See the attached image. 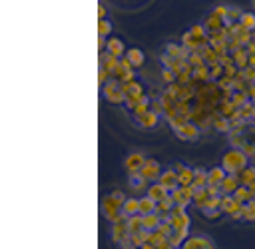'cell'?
<instances>
[{
  "instance_id": "cell-1",
  "label": "cell",
  "mask_w": 255,
  "mask_h": 249,
  "mask_svg": "<svg viewBox=\"0 0 255 249\" xmlns=\"http://www.w3.org/2000/svg\"><path fill=\"white\" fill-rule=\"evenodd\" d=\"M124 201H126V197H124L122 191H114V193H110V195H104V197H102V213H104V217L110 219L112 223L124 219V217H126L124 211H122Z\"/></svg>"
},
{
  "instance_id": "cell-2",
  "label": "cell",
  "mask_w": 255,
  "mask_h": 249,
  "mask_svg": "<svg viewBox=\"0 0 255 249\" xmlns=\"http://www.w3.org/2000/svg\"><path fill=\"white\" fill-rule=\"evenodd\" d=\"M247 153L241 149V147H233L229 151L223 153L221 157V167L227 171V173H239L243 167H247Z\"/></svg>"
},
{
  "instance_id": "cell-3",
  "label": "cell",
  "mask_w": 255,
  "mask_h": 249,
  "mask_svg": "<svg viewBox=\"0 0 255 249\" xmlns=\"http://www.w3.org/2000/svg\"><path fill=\"white\" fill-rule=\"evenodd\" d=\"M102 96H104L110 104H124V102H126L124 82H120L118 78L112 76V78L102 86Z\"/></svg>"
},
{
  "instance_id": "cell-4",
  "label": "cell",
  "mask_w": 255,
  "mask_h": 249,
  "mask_svg": "<svg viewBox=\"0 0 255 249\" xmlns=\"http://www.w3.org/2000/svg\"><path fill=\"white\" fill-rule=\"evenodd\" d=\"M175 131V135L181 139V141H195L197 137H199V125L193 122V120H189V122H185V124H181L177 129H173Z\"/></svg>"
},
{
  "instance_id": "cell-5",
  "label": "cell",
  "mask_w": 255,
  "mask_h": 249,
  "mask_svg": "<svg viewBox=\"0 0 255 249\" xmlns=\"http://www.w3.org/2000/svg\"><path fill=\"white\" fill-rule=\"evenodd\" d=\"M171 199L175 205H189L193 201V185H177L175 189L169 191Z\"/></svg>"
},
{
  "instance_id": "cell-6",
  "label": "cell",
  "mask_w": 255,
  "mask_h": 249,
  "mask_svg": "<svg viewBox=\"0 0 255 249\" xmlns=\"http://www.w3.org/2000/svg\"><path fill=\"white\" fill-rule=\"evenodd\" d=\"M183 249H213L215 247V241L207 235H187V239L181 243Z\"/></svg>"
},
{
  "instance_id": "cell-7",
  "label": "cell",
  "mask_w": 255,
  "mask_h": 249,
  "mask_svg": "<svg viewBox=\"0 0 255 249\" xmlns=\"http://www.w3.org/2000/svg\"><path fill=\"white\" fill-rule=\"evenodd\" d=\"M128 237H129L128 217H124V219H120V221H114V223H112V241L124 247V243H126Z\"/></svg>"
},
{
  "instance_id": "cell-8",
  "label": "cell",
  "mask_w": 255,
  "mask_h": 249,
  "mask_svg": "<svg viewBox=\"0 0 255 249\" xmlns=\"http://www.w3.org/2000/svg\"><path fill=\"white\" fill-rule=\"evenodd\" d=\"M139 171H141V175H143L149 183H153V181H157L159 175H161V165H159L157 159H145V163L141 165Z\"/></svg>"
},
{
  "instance_id": "cell-9",
  "label": "cell",
  "mask_w": 255,
  "mask_h": 249,
  "mask_svg": "<svg viewBox=\"0 0 255 249\" xmlns=\"http://www.w3.org/2000/svg\"><path fill=\"white\" fill-rule=\"evenodd\" d=\"M159 118H161V114H157L153 108H149L143 116H139L135 122H137V125L139 127H145V129H151V127H155L157 125V122H159Z\"/></svg>"
},
{
  "instance_id": "cell-10",
  "label": "cell",
  "mask_w": 255,
  "mask_h": 249,
  "mask_svg": "<svg viewBox=\"0 0 255 249\" xmlns=\"http://www.w3.org/2000/svg\"><path fill=\"white\" fill-rule=\"evenodd\" d=\"M145 163V157L141 155V153H137V151H133V153H129L128 157H126V171L128 173H135V171H139L141 169V165Z\"/></svg>"
},
{
  "instance_id": "cell-11",
  "label": "cell",
  "mask_w": 255,
  "mask_h": 249,
  "mask_svg": "<svg viewBox=\"0 0 255 249\" xmlns=\"http://www.w3.org/2000/svg\"><path fill=\"white\" fill-rule=\"evenodd\" d=\"M203 26H205L207 34H213V32H219V30H223L227 24H225V20H223L221 16H217L215 12H211V14L207 16V20L203 22Z\"/></svg>"
},
{
  "instance_id": "cell-12",
  "label": "cell",
  "mask_w": 255,
  "mask_h": 249,
  "mask_svg": "<svg viewBox=\"0 0 255 249\" xmlns=\"http://www.w3.org/2000/svg\"><path fill=\"white\" fill-rule=\"evenodd\" d=\"M243 203H239L235 197H233V193H223L221 195V203H219V209H221V213H233L235 209H239Z\"/></svg>"
},
{
  "instance_id": "cell-13",
  "label": "cell",
  "mask_w": 255,
  "mask_h": 249,
  "mask_svg": "<svg viewBox=\"0 0 255 249\" xmlns=\"http://www.w3.org/2000/svg\"><path fill=\"white\" fill-rule=\"evenodd\" d=\"M157 181H159L161 185H165V187L171 191V189H175V187L179 185V175H177V171L167 169V171H161V175H159Z\"/></svg>"
},
{
  "instance_id": "cell-14",
  "label": "cell",
  "mask_w": 255,
  "mask_h": 249,
  "mask_svg": "<svg viewBox=\"0 0 255 249\" xmlns=\"http://www.w3.org/2000/svg\"><path fill=\"white\" fill-rule=\"evenodd\" d=\"M239 185H241V181H239L237 173H227L225 179H223L221 185H219V187H221V195H223V193H233Z\"/></svg>"
},
{
  "instance_id": "cell-15",
  "label": "cell",
  "mask_w": 255,
  "mask_h": 249,
  "mask_svg": "<svg viewBox=\"0 0 255 249\" xmlns=\"http://www.w3.org/2000/svg\"><path fill=\"white\" fill-rule=\"evenodd\" d=\"M106 50H108L112 56H116V58H122V56L126 54V46H124V42H122L120 38H108Z\"/></svg>"
},
{
  "instance_id": "cell-16",
  "label": "cell",
  "mask_w": 255,
  "mask_h": 249,
  "mask_svg": "<svg viewBox=\"0 0 255 249\" xmlns=\"http://www.w3.org/2000/svg\"><path fill=\"white\" fill-rule=\"evenodd\" d=\"M124 92H126V98H143V88L135 80L124 82Z\"/></svg>"
},
{
  "instance_id": "cell-17",
  "label": "cell",
  "mask_w": 255,
  "mask_h": 249,
  "mask_svg": "<svg viewBox=\"0 0 255 249\" xmlns=\"http://www.w3.org/2000/svg\"><path fill=\"white\" fill-rule=\"evenodd\" d=\"M175 171L179 175V185H191L193 183V169L185 167L181 163H175Z\"/></svg>"
},
{
  "instance_id": "cell-18",
  "label": "cell",
  "mask_w": 255,
  "mask_h": 249,
  "mask_svg": "<svg viewBox=\"0 0 255 249\" xmlns=\"http://www.w3.org/2000/svg\"><path fill=\"white\" fill-rule=\"evenodd\" d=\"M225 175H227V171H225L221 165H215V167H211L209 173H207V183H209V185H221V181L225 179Z\"/></svg>"
},
{
  "instance_id": "cell-19",
  "label": "cell",
  "mask_w": 255,
  "mask_h": 249,
  "mask_svg": "<svg viewBox=\"0 0 255 249\" xmlns=\"http://www.w3.org/2000/svg\"><path fill=\"white\" fill-rule=\"evenodd\" d=\"M147 195H151L155 201H159V199H163V197L169 195V189H167L165 185H161L159 181H153V183L147 187Z\"/></svg>"
},
{
  "instance_id": "cell-20",
  "label": "cell",
  "mask_w": 255,
  "mask_h": 249,
  "mask_svg": "<svg viewBox=\"0 0 255 249\" xmlns=\"http://www.w3.org/2000/svg\"><path fill=\"white\" fill-rule=\"evenodd\" d=\"M126 58L131 62L133 68H141L143 62H145V56H143V52H141L139 48H129V50L126 52Z\"/></svg>"
},
{
  "instance_id": "cell-21",
  "label": "cell",
  "mask_w": 255,
  "mask_h": 249,
  "mask_svg": "<svg viewBox=\"0 0 255 249\" xmlns=\"http://www.w3.org/2000/svg\"><path fill=\"white\" fill-rule=\"evenodd\" d=\"M122 211H124L126 217H131V215L139 213V199L137 197H128L122 205Z\"/></svg>"
},
{
  "instance_id": "cell-22",
  "label": "cell",
  "mask_w": 255,
  "mask_h": 249,
  "mask_svg": "<svg viewBox=\"0 0 255 249\" xmlns=\"http://www.w3.org/2000/svg\"><path fill=\"white\" fill-rule=\"evenodd\" d=\"M213 127L217 129V131H221V133H229L231 131V122H229V118H225V116H221V114H215V118H213Z\"/></svg>"
},
{
  "instance_id": "cell-23",
  "label": "cell",
  "mask_w": 255,
  "mask_h": 249,
  "mask_svg": "<svg viewBox=\"0 0 255 249\" xmlns=\"http://www.w3.org/2000/svg\"><path fill=\"white\" fill-rule=\"evenodd\" d=\"M207 80H211V70H209L207 64H201V66L193 68V82H201L203 84Z\"/></svg>"
},
{
  "instance_id": "cell-24",
  "label": "cell",
  "mask_w": 255,
  "mask_h": 249,
  "mask_svg": "<svg viewBox=\"0 0 255 249\" xmlns=\"http://www.w3.org/2000/svg\"><path fill=\"white\" fill-rule=\"evenodd\" d=\"M157 209V201L151 197V195H145L139 199V213L145 215V213H153Z\"/></svg>"
},
{
  "instance_id": "cell-25",
  "label": "cell",
  "mask_w": 255,
  "mask_h": 249,
  "mask_svg": "<svg viewBox=\"0 0 255 249\" xmlns=\"http://www.w3.org/2000/svg\"><path fill=\"white\" fill-rule=\"evenodd\" d=\"M147 183H149V181H147V179L141 175V171L129 173V187H131L133 191H139V189H143Z\"/></svg>"
},
{
  "instance_id": "cell-26",
  "label": "cell",
  "mask_w": 255,
  "mask_h": 249,
  "mask_svg": "<svg viewBox=\"0 0 255 249\" xmlns=\"http://www.w3.org/2000/svg\"><path fill=\"white\" fill-rule=\"evenodd\" d=\"M237 177H239V181H241L243 185H251V183H255V167H253V165L243 167V169L237 173Z\"/></svg>"
},
{
  "instance_id": "cell-27",
  "label": "cell",
  "mask_w": 255,
  "mask_h": 249,
  "mask_svg": "<svg viewBox=\"0 0 255 249\" xmlns=\"http://www.w3.org/2000/svg\"><path fill=\"white\" fill-rule=\"evenodd\" d=\"M233 197H235L239 203H245V201H249V199H255L253 193H251V189H249V185H243V183L233 191Z\"/></svg>"
},
{
  "instance_id": "cell-28",
  "label": "cell",
  "mask_w": 255,
  "mask_h": 249,
  "mask_svg": "<svg viewBox=\"0 0 255 249\" xmlns=\"http://www.w3.org/2000/svg\"><path fill=\"white\" fill-rule=\"evenodd\" d=\"M207 173L209 171H205L203 167H195L193 169V187H203V185H207Z\"/></svg>"
},
{
  "instance_id": "cell-29",
  "label": "cell",
  "mask_w": 255,
  "mask_h": 249,
  "mask_svg": "<svg viewBox=\"0 0 255 249\" xmlns=\"http://www.w3.org/2000/svg\"><path fill=\"white\" fill-rule=\"evenodd\" d=\"M209 195H211V193L207 191V185H203V187H193V203H195V207H199Z\"/></svg>"
},
{
  "instance_id": "cell-30",
  "label": "cell",
  "mask_w": 255,
  "mask_h": 249,
  "mask_svg": "<svg viewBox=\"0 0 255 249\" xmlns=\"http://www.w3.org/2000/svg\"><path fill=\"white\" fill-rule=\"evenodd\" d=\"M243 219L245 221H255V199H249L243 203Z\"/></svg>"
},
{
  "instance_id": "cell-31",
  "label": "cell",
  "mask_w": 255,
  "mask_h": 249,
  "mask_svg": "<svg viewBox=\"0 0 255 249\" xmlns=\"http://www.w3.org/2000/svg\"><path fill=\"white\" fill-rule=\"evenodd\" d=\"M110 32H112V24H110V20L100 18V20H98V38H108Z\"/></svg>"
},
{
  "instance_id": "cell-32",
  "label": "cell",
  "mask_w": 255,
  "mask_h": 249,
  "mask_svg": "<svg viewBox=\"0 0 255 249\" xmlns=\"http://www.w3.org/2000/svg\"><path fill=\"white\" fill-rule=\"evenodd\" d=\"M149 108H151V102H149V98H147V96H143V100L137 104V108H135L131 114H133V118L137 120V118H139V116H143V114H145Z\"/></svg>"
},
{
  "instance_id": "cell-33",
  "label": "cell",
  "mask_w": 255,
  "mask_h": 249,
  "mask_svg": "<svg viewBox=\"0 0 255 249\" xmlns=\"http://www.w3.org/2000/svg\"><path fill=\"white\" fill-rule=\"evenodd\" d=\"M239 22H241L247 30H253V32H255V14H253V12H243L241 18H239Z\"/></svg>"
},
{
  "instance_id": "cell-34",
  "label": "cell",
  "mask_w": 255,
  "mask_h": 249,
  "mask_svg": "<svg viewBox=\"0 0 255 249\" xmlns=\"http://www.w3.org/2000/svg\"><path fill=\"white\" fill-rule=\"evenodd\" d=\"M98 16H100V18L106 16V6H104V4H100V8H98Z\"/></svg>"
},
{
  "instance_id": "cell-35",
  "label": "cell",
  "mask_w": 255,
  "mask_h": 249,
  "mask_svg": "<svg viewBox=\"0 0 255 249\" xmlns=\"http://www.w3.org/2000/svg\"><path fill=\"white\" fill-rule=\"evenodd\" d=\"M249 66H251V68H255V52H251V54H249Z\"/></svg>"
},
{
  "instance_id": "cell-36",
  "label": "cell",
  "mask_w": 255,
  "mask_h": 249,
  "mask_svg": "<svg viewBox=\"0 0 255 249\" xmlns=\"http://www.w3.org/2000/svg\"><path fill=\"white\" fill-rule=\"evenodd\" d=\"M249 98H251V100H253V104H255V84L249 88Z\"/></svg>"
},
{
  "instance_id": "cell-37",
  "label": "cell",
  "mask_w": 255,
  "mask_h": 249,
  "mask_svg": "<svg viewBox=\"0 0 255 249\" xmlns=\"http://www.w3.org/2000/svg\"><path fill=\"white\" fill-rule=\"evenodd\" d=\"M249 189H251V193H253V197H255V183H251V185H249Z\"/></svg>"
},
{
  "instance_id": "cell-38",
  "label": "cell",
  "mask_w": 255,
  "mask_h": 249,
  "mask_svg": "<svg viewBox=\"0 0 255 249\" xmlns=\"http://www.w3.org/2000/svg\"><path fill=\"white\" fill-rule=\"evenodd\" d=\"M251 6H253V10H255V0H251Z\"/></svg>"
}]
</instances>
